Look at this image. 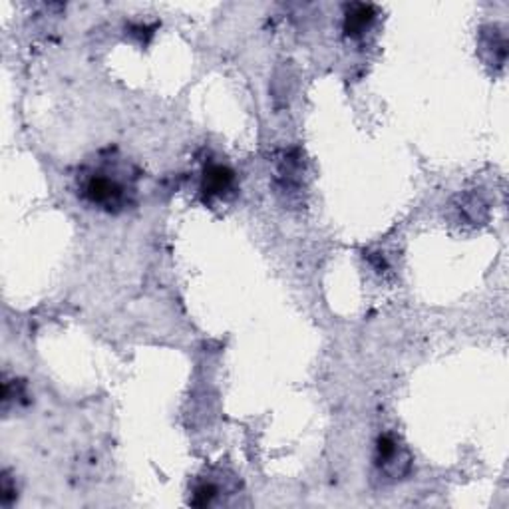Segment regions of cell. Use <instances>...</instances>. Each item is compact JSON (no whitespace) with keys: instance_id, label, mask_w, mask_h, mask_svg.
Here are the masks:
<instances>
[{"instance_id":"obj_1","label":"cell","mask_w":509,"mask_h":509,"mask_svg":"<svg viewBox=\"0 0 509 509\" xmlns=\"http://www.w3.org/2000/svg\"><path fill=\"white\" fill-rule=\"evenodd\" d=\"M142 178L138 163L128 155L118 148H102L78 165L74 190L93 210L120 215L138 205Z\"/></svg>"},{"instance_id":"obj_2","label":"cell","mask_w":509,"mask_h":509,"mask_svg":"<svg viewBox=\"0 0 509 509\" xmlns=\"http://www.w3.org/2000/svg\"><path fill=\"white\" fill-rule=\"evenodd\" d=\"M412 458L406 445L394 434H384L374 448V467L382 482H398L410 472Z\"/></svg>"},{"instance_id":"obj_3","label":"cell","mask_w":509,"mask_h":509,"mask_svg":"<svg viewBox=\"0 0 509 509\" xmlns=\"http://www.w3.org/2000/svg\"><path fill=\"white\" fill-rule=\"evenodd\" d=\"M237 190V178L235 171L230 168V165L223 163H207L203 171H201V185L200 191L203 195L205 203H213V201H225L227 197H231Z\"/></svg>"},{"instance_id":"obj_4","label":"cell","mask_w":509,"mask_h":509,"mask_svg":"<svg viewBox=\"0 0 509 509\" xmlns=\"http://www.w3.org/2000/svg\"><path fill=\"white\" fill-rule=\"evenodd\" d=\"M377 18V10L370 5H347L345 8V33L350 38H360L367 34Z\"/></svg>"},{"instance_id":"obj_5","label":"cell","mask_w":509,"mask_h":509,"mask_svg":"<svg viewBox=\"0 0 509 509\" xmlns=\"http://www.w3.org/2000/svg\"><path fill=\"white\" fill-rule=\"evenodd\" d=\"M220 495H221V485L213 480V475H203L193 485L190 504L195 507H205V505H211Z\"/></svg>"},{"instance_id":"obj_6","label":"cell","mask_w":509,"mask_h":509,"mask_svg":"<svg viewBox=\"0 0 509 509\" xmlns=\"http://www.w3.org/2000/svg\"><path fill=\"white\" fill-rule=\"evenodd\" d=\"M16 497V487H13V482H10L8 474H5L3 477V505H10Z\"/></svg>"}]
</instances>
